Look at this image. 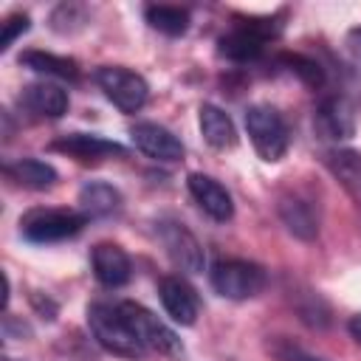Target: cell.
Segmentation results:
<instances>
[{"label":"cell","mask_w":361,"mask_h":361,"mask_svg":"<svg viewBox=\"0 0 361 361\" xmlns=\"http://www.w3.org/2000/svg\"><path fill=\"white\" fill-rule=\"evenodd\" d=\"M279 34H282V17H245L237 20L217 39V54L231 62H254L262 56L265 45Z\"/></svg>","instance_id":"1"},{"label":"cell","mask_w":361,"mask_h":361,"mask_svg":"<svg viewBox=\"0 0 361 361\" xmlns=\"http://www.w3.org/2000/svg\"><path fill=\"white\" fill-rule=\"evenodd\" d=\"M87 327L93 333V338L113 355L121 358H141L147 350L141 347V341L135 338V333L130 330L127 319L118 310V302H93L87 307Z\"/></svg>","instance_id":"2"},{"label":"cell","mask_w":361,"mask_h":361,"mask_svg":"<svg viewBox=\"0 0 361 361\" xmlns=\"http://www.w3.org/2000/svg\"><path fill=\"white\" fill-rule=\"evenodd\" d=\"M245 130L262 161L276 164L285 158L290 147V130L279 110H274L271 104H251L245 110Z\"/></svg>","instance_id":"3"},{"label":"cell","mask_w":361,"mask_h":361,"mask_svg":"<svg viewBox=\"0 0 361 361\" xmlns=\"http://www.w3.org/2000/svg\"><path fill=\"white\" fill-rule=\"evenodd\" d=\"M118 310L127 319L130 330L135 333V338L141 341L144 350H152V353H161V355H172V358L183 355V344L175 336V330H169L152 310H147L144 305L130 302V299L118 302Z\"/></svg>","instance_id":"4"},{"label":"cell","mask_w":361,"mask_h":361,"mask_svg":"<svg viewBox=\"0 0 361 361\" xmlns=\"http://www.w3.org/2000/svg\"><path fill=\"white\" fill-rule=\"evenodd\" d=\"M87 217L73 209H34L20 220V231L28 243H62L85 228Z\"/></svg>","instance_id":"5"},{"label":"cell","mask_w":361,"mask_h":361,"mask_svg":"<svg viewBox=\"0 0 361 361\" xmlns=\"http://www.w3.org/2000/svg\"><path fill=\"white\" fill-rule=\"evenodd\" d=\"M102 93L121 110V113H138L149 99V85L141 73L121 68V65H102L93 73Z\"/></svg>","instance_id":"6"},{"label":"cell","mask_w":361,"mask_h":361,"mask_svg":"<svg viewBox=\"0 0 361 361\" xmlns=\"http://www.w3.org/2000/svg\"><path fill=\"white\" fill-rule=\"evenodd\" d=\"M155 237L164 245L166 257L175 262V268H180L183 274H203L206 254H203L200 240L189 231V226H183L175 217H158L155 220Z\"/></svg>","instance_id":"7"},{"label":"cell","mask_w":361,"mask_h":361,"mask_svg":"<svg viewBox=\"0 0 361 361\" xmlns=\"http://www.w3.org/2000/svg\"><path fill=\"white\" fill-rule=\"evenodd\" d=\"M209 282H212V288L223 299L243 302V299L257 296L265 288L268 276H265V271L257 262H248V259H223V262H217L209 271Z\"/></svg>","instance_id":"8"},{"label":"cell","mask_w":361,"mask_h":361,"mask_svg":"<svg viewBox=\"0 0 361 361\" xmlns=\"http://www.w3.org/2000/svg\"><path fill=\"white\" fill-rule=\"evenodd\" d=\"M276 214H279V220L285 223V228L293 237H299L305 243H310V240L319 237L322 214H319V206L310 197H305L299 192H285L276 200Z\"/></svg>","instance_id":"9"},{"label":"cell","mask_w":361,"mask_h":361,"mask_svg":"<svg viewBox=\"0 0 361 361\" xmlns=\"http://www.w3.org/2000/svg\"><path fill=\"white\" fill-rule=\"evenodd\" d=\"M313 130L322 141H344L355 135V113L344 96H327L313 113Z\"/></svg>","instance_id":"10"},{"label":"cell","mask_w":361,"mask_h":361,"mask_svg":"<svg viewBox=\"0 0 361 361\" xmlns=\"http://www.w3.org/2000/svg\"><path fill=\"white\" fill-rule=\"evenodd\" d=\"M130 138H133L135 149H141V152H144L147 158H152V161L175 164V161L183 158V144H180V138H178L172 130H166V127H161V124H155V121H138V124L130 130Z\"/></svg>","instance_id":"11"},{"label":"cell","mask_w":361,"mask_h":361,"mask_svg":"<svg viewBox=\"0 0 361 361\" xmlns=\"http://www.w3.org/2000/svg\"><path fill=\"white\" fill-rule=\"evenodd\" d=\"M186 186H189V195L195 197V203H197L212 220L228 223V220L234 217V200H231L228 189H226L220 180H214V178H209V175H203V172H192V175L186 178Z\"/></svg>","instance_id":"12"},{"label":"cell","mask_w":361,"mask_h":361,"mask_svg":"<svg viewBox=\"0 0 361 361\" xmlns=\"http://www.w3.org/2000/svg\"><path fill=\"white\" fill-rule=\"evenodd\" d=\"M90 268L104 288H121L133 276V262L127 251L116 243H96L90 248Z\"/></svg>","instance_id":"13"},{"label":"cell","mask_w":361,"mask_h":361,"mask_svg":"<svg viewBox=\"0 0 361 361\" xmlns=\"http://www.w3.org/2000/svg\"><path fill=\"white\" fill-rule=\"evenodd\" d=\"M51 149L54 152H65L76 161H102V158H110V155H127V149L118 144V141H110L104 135H96V133H68V135H59L56 141H51Z\"/></svg>","instance_id":"14"},{"label":"cell","mask_w":361,"mask_h":361,"mask_svg":"<svg viewBox=\"0 0 361 361\" xmlns=\"http://www.w3.org/2000/svg\"><path fill=\"white\" fill-rule=\"evenodd\" d=\"M158 296H161V305L166 310V316L180 324V327H192L197 322V313H200V302L195 296V290L180 279V276H164L158 282Z\"/></svg>","instance_id":"15"},{"label":"cell","mask_w":361,"mask_h":361,"mask_svg":"<svg viewBox=\"0 0 361 361\" xmlns=\"http://www.w3.org/2000/svg\"><path fill=\"white\" fill-rule=\"evenodd\" d=\"M20 104L28 113L39 116V118H62L68 113L71 99H68V90L65 87H59L56 82L42 79V82H31V85L23 87Z\"/></svg>","instance_id":"16"},{"label":"cell","mask_w":361,"mask_h":361,"mask_svg":"<svg viewBox=\"0 0 361 361\" xmlns=\"http://www.w3.org/2000/svg\"><path fill=\"white\" fill-rule=\"evenodd\" d=\"M322 161L361 209V152H355L350 147H330L322 152Z\"/></svg>","instance_id":"17"},{"label":"cell","mask_w":361,"mask_h":361,"mask_svg":"<svg viewBox=\"0 0 361 361\" xmlns=\"http://www.w3.org/2000/svg\"><path fill=\"white\" fill-rule=\"evenodd\" d=\"M79 212L93 220V217H110V214H118L121 212V192L113 186V183H104V180H87L82 189H79Z\"/></svg>","instance_id":"18"},{"label":"cell","mask_w":361,"mask_h":361,"mask_svg":"<svg viewBox=\"0 0 361 361\" xmlns=\"http://www.w3.org/2000/svg\"><path fill=\"white\" fill-rule=\"evenodd\" d=\"M197 124H200V133H203V138H206L209 147H214V149H231L237 144V127H234L231 116L223 107H217V104H200Z\"/></svg>","instance_id":"19"},{"label":"cell","mask_w":361,"mask_h":361,"mask_svg":"<svg viewBox=\"0 0 361 361\" xmlns=\"http://www.w3.org/2000/svg\"><path fill=\"white\" fill-rule=\"evenodd\" d=\"M6 175L14 178L20 186L34 189V192L51 189V186L56 183V178H59L56 169H54L51 164L39 161V158H20V161H14V164L6 166Z\"/></svg>","instance_id":"20"},{"label":"cell","mask_w":361,"mask_h":361,"mask_svg":"<svg viewBox=\"0 0 361 361\" xmlns=\"http://www.w3.org/2000/svg\"><path fill=\"white\" fill-rule=\"evenodd\" d=\"M20 65H25L34 73L42 76H56V79H79V65L71 56H59V54H48V51H23L20 54Z\"/></svg>","instance_id":"21"},{"label":"cell","mask_w":361,"mask_h":361,"mask_svg":"<svg viewBox=\"0 0 361 361\" xmlns=\"http://www.w3.org/2000/svg\"><path fill=\"white\" fill-rule=\"evenodd\" d=\"M144 17H147L149 28H155L166 37H180L189 28V11L180 8V6H164V3L155 6L152 3V6L144 8Z\"/></svg>","instance_id":"22"},{"label":"cell","mask_w":361,"mask_h":361,"mask_svg":"<svg viewBox=\"0 0 361 361\" xmlns=\"http://www.w3.org/2000/svg\"><path fill=\"white\" fill-rule=\"evenodd\" d=\"M87 23H90V11H87V6H82V3H59V6L51 11V17H48V25H51L56 34H76V31H82Z\"/></svg>","instance_id":"23"},{"label":"cell","mask_w":361,"mask_h":361,"mask_svg":"<svg viewBox=\"0 0 361 361\" xmlns=\"http://www.w3.org/2000/svg\"><path fill=\"white\" fill-rule=\"evenodd\" d=\"M282 65L290 71V73H296L307 87H313V90H319L322 85H324V71H322V65L316 62V59H310V56H305V54H285L282 56Z\"/></svg>","instance_id":"24"},{"label":"cell","mask_w":361,"mask_h":361,"mask_svg":"<svg viewBox=\"0 0 361 361\" xmlns=\"http://www.w3.org/2000/svg\"><path fill=\"white\" fill-rule=\"evenodd\" d=\"M265 350H268L276 361H324V358L313 355L310 350H305L302 344H296V341H290V338H285V336H271V338L265 341Z\"/></svg>","instance_id":"25"},{"label":"cell","mask_w":361,"mask_h":361,"mask_svg":"<svg viewBox=\"0 0 361 361\" xmlns=\"http://www.w3.org/2000/svg\"><path fill=\"white\" fill-rule=\"evenodd\" d=\"M28 28H31V17H28V14H11V17L3 23L0 51H8V48L14 45V39H17V37H23Z\"/></svg>","instance_id":"26"},{"label":"cell","mask_w":361,"mask_h":361,"mask_svg":"<svg viewBox=\"0 0 361 361\" xmlns=\"http://www.w3.org/2000/svg\"><path fill=\"white\" fill-rule=\"evenodd\" d=\"M347 330H350V336L361 344V313H358V316H353V319L347 322Z\"/></svg>","instance_id":"27"}]
</instances>
